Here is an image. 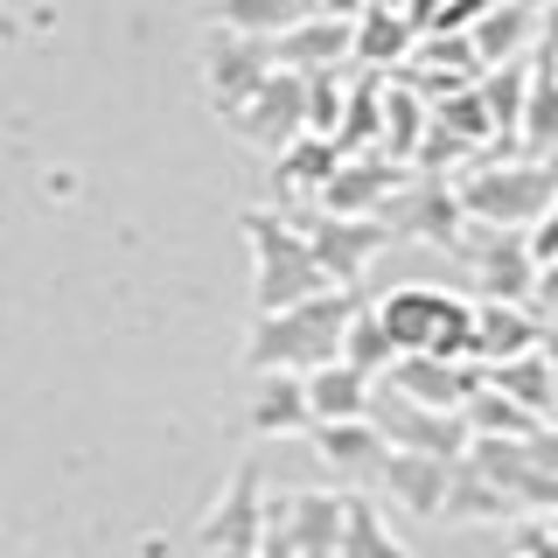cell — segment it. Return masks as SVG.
Listing matches in <instances>:
<instances>
[{"instance_id":"cell-1","label":"cell","mask_w":558,"mask_h":558,"mask_svg":"<svg viewBox=\"0 0 558 558\" xmlns=\"http://www.w3.org/2000/svg\"><path fill=\"white\" fill-rule=\"evenodd\" d=\"M356 314V287H322L307 301L279 307V314H252V336H244V371H322L342 349V322Z\"/></svg>"},{"instance_id":"cell-2","label":"cell","mask_w":558,"mask_h":558,"mask_svg":"<svg viewBox=\"0 0 558 558\" xmlns=\"http://www.w3.org/2000/svg\"><path fill=\"white\" fill-rule=\"evenodd\" d=\"M468 223L488 231H531L537 217L558 203V161H531V154H502V161H475L453 182Z\"/></svg>"},{"instance_id":"cell-3","label":"cell","mask_w":558,"mask_h":558,"mask_svg":"<svg viewBox=\"0 0 558 558\" xmlns=\"http://www.w3.org/2000/svg\"><path fill=\"white\" fill-rule=\"evenodd\" d=\"M377 322H384L398 356L426 349L440 363H475V301H461L447 287H418V279L412 287H391L377 301Z\"/></svg>"},{"instance_id":"cell-4","label":"cell","mask_w":558,"mask_h":558,"mask_svg":"<svg viewBox=\"0 0 558 558\" xmlns=\"http://www.w3.org/2000/svg\"><path fill=\"white\" fill-rule=\"evenodd\" d=\"M244 244H252V307L258 314H279L293 301L328 287V272L314 266L307 238L293 217H272V209H244Z\"/></svg>"},{"instance_id":"cell-5","label":"cell","mask_w":558,"mask_h":558,"mask_svg":"<svg viewBox=\"0 0 558 558\" xmlns=\"http://www.w3.org/2000/svg\"><path fill=\"white\" fill-rule=\"evenodd\" d=\"M223 126H231L244 147H258V154H287L293 140L307 133V77L266 70V84H258L238 112H223Z\"/></svg>"},{"instance_id":"cell-6","label":"cell","mask_w":558,"mask_h":558,"mask_svg":"<svg viewBox=\"0 0 558 558\" xmlns=\"http://www.w3.org/2000/svg\"><path fill=\"white\" fill-rule=\"evenodd\" d=\"M377 223L391 238H418V244H447V252H453L461 231H468V209H461V196H453L447 174H412V182H398L391 196H384Z\"/></svg>"},{"instance_id":"cell-7","label":"cell","mask_w":558,"mask_h":558,"mask_svg":"<svg viewBox=\"0 0 558 558\" xmlns=\"http://www.w3.org/2000/svg\"><path fill=\"white\" fill-rule=\"evenodd\" d=\"M371 426L384 433V447L433 453V461H461V453H468V440H475L461 412H433V405H412V398H398L391 384H377V391H371Z\"/></svg>"},{"instance_id":"cell-8","label":"cell","mask_w":558,"mask_h":558,"mask_svg":"<svg viewBox=\"0 0 558 558\" xmlns=\"http://www.w3.org/2000/svg\"><path fill=\"white\" fill-rule=\"evenodd\" d=\"M301 238L314 252V266L328 272V287H356L363 272H371V258L391 244V231H384L377 217H336V209H301Z\"/></svg>"},{"instance_id":"cell-9","label":"cell","mask_w":558,"mask_h":558,"mask_svg":"<svg viewBox=\"0 0 558 558\" xmlns=\"http://www.w3.org/2000/svg\"><path fill=\"white\" fill-rule=\"evenodd\" d=\"M453 252L468 258V279L482 287V301H523L537 279V258H531V238L523 231H488V223H468Z\"/></svg>"},{"instance_id":"cell-10","label":"cell","mask_w":558,"mask_h":558,"mask_svg":"<svg viewBox=\"0 0 558 558\" xmlns=\"http://www.w3.org/2000/svg\"><path fill=\"white\" fill-rule=\"evenodd\" d=\"M258 531H266V482H258V461H238L223 496L203 510V551H258Z\"/></svg>"},{"instance_id":"cell-11","label":"cell","mask_w":558,"mask_h":558,"mask_svg":"<svg viewBox=\"0 0 558 558\" xmlns=\"http://www.w3.org/2000/svg\"><path fill=\"white\" fill-rule=\"evenodd\" d=\"M266 70H272V49L258 43V35L209 28V43H203V84H209V105H217V112H238V105L266 84Z\"/></svg>"},{"instance_id":"cell-12","label":"cell","mask_w":558,"mask_h":558,"mask_svg":"<svg viewBox=\"0 0 558 558\" xmlns=\"http://www.w3.org/2000/svg\"><path fill=\"white\" fill-rule=\"evenodd\" d=\"M266 523L301 558H336V545H342V488H293V496H266Z\"/></svg>"},{"instance_id":"cell-13","label":"cell","mask_w":558,"mask_h":558,"mask_svg":"<svg viewBox=\"0 0 558 558\" xmlns=\"http://www.w3.org/2000/svg\"><path fill=\"white\" fill-rule=\"evenodd\" d=\"M398 398H412V405H433V412H461L468 391L482 384V363H440L426 356V349H412V356H391V371H384Z\"/></svg>"},{"instance_id":"cell-14","label":"cell","mask_w":558,"mask_h":558,"mask_svg":"<svg viewBox=\"0 0 558 558\" xmlns=\"http://www.w3.org/2000/svg\"><path fill=\"white\" fill-rule=\"evenodd\" d=\"M405 182V168L391 161V154H342L336 174L322 182V196H314V209H336V217H377L384 196Z\"/></svg>"},{"instance_id":"cell-15","label":"cell","mask_w":558,"mask_h":558,"mask_svg":"<svg viewBox=\"0 0 558 558\" xmlns=\"http://www.w3.org/2000/svg\"><path fill=\"white\" fill-rule=\"evenodd\" d=\"M461 35H468V49H475L482 70L523 63V43L537 35V0H482L475 22H468Z\"/></svg>"},{"instance_id":"cell-16","label":"cell","mask_w":558,"mask_h":558,"mask_svg":"<svg viewBox=\"0 0 558 558\" xmlns=\"http://www.w3.org/2000/svg\"><path fill=\"white\" fill-rule=\"evenodd\" d=\"M447 468H453V461L384 447V468H377L371 488H377V496H391L398 510H412V517H440V502H447Z\"/></svg>"},{"instance_id":"cell-17","label":"cell","mask_w":558,"mask_h":558,"mask_svg":"<svg viewBox=\"0 0 558 558\" xmlns=\"http://www.w3.org/2000/svg\"><path fill=\"white\" fill-rule=\"evenodd\" d=\"M272 70H293V77H314V70H342L349 63V22L342 14H307L287 35H272Z\"/></svg>"},{"instance_id":"cell-18","label":"cell","mask_w":558,"mask_h":558,"mask_svg":"<svg viewBox=\"0 0 558 558\" xmlns=\"http://www.w3.org/2000/svg\"><path fill=\"white\" fill-rule=\"evenodd\" d=\"M314 453H322L328 468H336L342 488H371L377 468H384V433L371 426V418H342V426H307Z\"/></svg>"},{"instance_id":"cell-19","label":"cell","mask_w":558,"mask_h":558,"mask_svg":"<svg viewBox=\"0 0 558 558\" xmlns=\"http://www.w3.org/2000/svg\"><path fill=\"white\" fill-rule=\"evenodd\" d=\"M412 43H418V28L405 22L398 0H377V8H363L356 22H349V57L371 63V70H398L412 57Z\"/></svg>"},{"instance_id":"cell-20","label":"cell","mask_w":558,"mask_h":558,"mask_svg":"<svg viewBox=\"0 0 558 558\" xmlns=\"http://www.w3.org/2000/svg\"><path fill=\"white\" fill-rule=\"evenodd\" d=\"M301 391H307V418H314V426H342V418H371L377 377L349 371V363H322V371L301 377Z\"/></svg>"},{"instance_id":"cell-21","label":"cell","mask_w":558,"mask_h":558,"mask_svg":"<svg viewBox=\"0 0 558 558\" xmlns=\"http://www.w3.org/2000/svg\"><path fill=\"white\" fill-rule=\"evenodd\" d=\"M537 322L523 314V301H475V363H510L523 349H537Z\"/></svg>"},{"instance_id":"cell-22","label":"cell","mask_w":558,"mask_h":558,"mask_svg":"<svg viewBox=\"0 0 558 558\" xmlns=\"http://www.w3.org/2000/svg\"><path fill=\"white\" fill-rule=\"evenodd\" d=\"M307 391H301V371H258L252 384V433H266V440H279V433H307Z\"/></svg>"},{"instance_id":"cell-23","label":"cell","mask_w":558,"mask_h":558,"mask_svg":"<svg viewBox=\"0 0 558 558\" xmlns=\"http://www.w3.org/2000/svg\"><path fill=\"white\" fill-rule=\"evenodd\" d=\"M342 161V147L336 140H322V133H301L287 154H272V182H279V196H293V203H314L322 196V182L336 174Z\"/></svg>"},{"instance_id":"cell-24","label":"cell","mask_w":558,"mask_h":558,"mask_svg":"<svg viewBox=\"0 0 558 558\" xmlns=\"http://www.w3.org/2000/svg\"><path fill=\"white\" fill-rule=\"evenodd\" d=\"M307 14H322V0H209V22L238 28V35H258V43L287 35L293 22H307Z\"/></svg>"},{"instance_id":"cell-25","label":"cell","mask_w":558,"mask_h":558,"mask_svg":"<svg viewBox=\"0 0 558 558\" xmlns=\"http://www.w3.org/2000/svg\"><path fill=\"white\" fill-rule=\"evenodd\" d=\"M482 384H496L502 398H517L523 412L545 418L551 412V356H545V342L523 349V356H510V363H482Z\"/></svg>"},{"instance_id":"cell-26","label":"cell","mask_w":558,"mask_h":558,"mask_svg":"<svg viewBox=\"0 0 558 558\" xmlns=\"http://www.w3.org/2000/svg\"><path fill=\"white\" fill-rule=\"evenodd\" d=\"M440 517H447V523H502V517H517V502L502 496L496 482H482L468 461H453V468H447V502H440Z\"/></svg>"},{"instance_id":"cell-27","label":"cell","mask_w":558,"mask_h":558,"mask_svg":"<svg viewBox=\"0 0 558 558\" xmlns=\"http://www.w3.org/2000/svg\"><path fill=\"white\" fill-rule=\"evenodd\" d=\"M418 140H426V98H418V84H384L377 154H391V161H412Z\"/></svg>"},{"instance_id":"cell-28","label":"cell","mask_w":558,"mask_h":558,"mask_svg":"<svg viewBox=\"0 0 558 558\" xmlns=\"http://www.w3.org/2000/svg\"><path fill=\"white\" fill-rule=\"evenodd\" d=\"M336 558H412V551L377 523V502L363 496V488H342V545H336Z\"/></svg>"},{"instance_id":"cell-29","label":"cell","mask_w":558,"mask_h":558,"mask_svg":"<svg viewBox=\"0 0 558 558\" xmlns=\"http://www.w3.org/2000/svg\"><path fill=\"white\" fill-rule=\"evenodd\" d=\"M517 147L531 154V161H558V77H551V70H537L531 92H523Z\"/></svg>"},{"instance_id":"cell-30","label":"cell","mask_w":558,"mask_h":558,"mask_svg":"<svg viewBox=\"0 0 558 558\" xmlns=\"http://www.w3.org/2000/svg\"><path fill=\"white\" fill-rule=\"evenodd\" d=\"M461 418H468V433H482V440H531V433H537V412H523L517 398L496 391V384H475L468 405H461Z\"/></svg>"},{"instance_id":"cell-31","label":"cell","mask_w":558,"mask_h":558,"mask_svg":"<svg viewBox=\"0 0 558 558\" xmlns=\"http://www.w3.org/2000/svg\"><path fill=\"white\" fill-rule=\"evenodd\" d=\"M391 336H384V322H377V307H363L356 301V314L342 322V349H336V363H349V371H363V377H384L391 371Z\"/></svg>"},{"instance_id":"cell-32","label":"cell","mask_w":558,"mask_h":558,"mask_svg":"<svg viewBox=\"0 0 558 558\" xmlns=\"http://www.w3.org/2000/svg\"><path fill=\"white\" fill-rule=\"evenodd\" d=\"M523 551H531V558H558V510H551L545 523H537V537H531Z\"/></svg>"},{"instance_id":"cell-33","label":"cell","mask_w":558,"mask_h":558,"mask_svg":"<svg viewBox=\"0 0 558 558\" xmlns=\"http://www.w3.org/2000/svg\"><path fill=\"white\" fill-rule=\"evenodd\" d=\"M363 8H377V0H322V14H342V22H356Z\"/></svg>"},{"instance_id":"cell-34","label":"cell","mask_w":558,"mask_h":558,"mask_svg":"<svg viewBox=\"0 0 558 558\" xmlns=\"http://www.w3.org/2000/svg\"><path fill=\"white\" fill-rule=\"evenodd\" d=\"M209 558H258V551H209Z\"/></svg>"},{"instance_id":"cell-35","label":"cell","mask_w":558,"mask_h":558,"mask_svg":"<svg viewBox=\"0 0 558 558\" xmlns=\"http://www.w3.org/2000/svg\"><path fill=\"white\" fill-rule=\"evenodd\" d=\"M517 558H531V551H517Z\"/></svg>"}]
</instances>
